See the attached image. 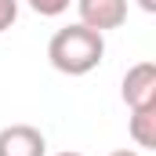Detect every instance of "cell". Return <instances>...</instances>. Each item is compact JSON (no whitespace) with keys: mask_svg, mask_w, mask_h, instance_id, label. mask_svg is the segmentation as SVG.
I'll list each match as a JSON object with an SVG mask.
<instances>
[{"mask_svg":"<svg viewBox=\"0 0 156 156\" xmlns=\"http://www.w3.org/2000/svg\"><path fill=\"white\" fill-rule=\"evenodd\" d=\"M138 7H142L145 15H156V0H138Z\"/></svg>","mask_w":156,"mask_h":156,"instance_id":"cell-8","label":"cell"},{"mask_svg":"<svg viewBox=\"0 0 156 156\" xmlns=\"http://www.w3.org/2000/svg\"><path fill=\"white\" fill-rule=\"evenodd\" d=\"M109 156H142L138 149H116V153H109Z\"/></svg>","mask_w":156,"mask_h":156,"instance_id":"cell-9","label":"cell"},{"mask_svg":"<svg viewBox=\"0 0 156 156\" xmlns=\"http://www.w3.org/2000/svg\"><path fill=\"white\" fill-rule=\"evenodd\" d=\"M37 15H44V18H58V15H66L69 11V4L73 0H26Z\"/></svg>","mask_w":156,"mask_h":156,"instance_id":"cell-6","label":"cell"},{"mask_svg":"<svg viewBox=\"0 0 156 156\" xmlns=\"http://www.w3.org/2000/svg\"><path fill=\"white\" fill-rule=\"evenodd\" d=\"M0 156H47V138L33 123L0 127Z\"/></svg>","mask_w":156,"mask_h":156,"instance_id":"cell-3","label":"cell"},{"mask_svg":"<svg viewBox=\"0 0 156 156\" xmlns=\"http://www.w3.org/2000/svg\"><path fill=\"white\" fill-rule=\"evenodd\" d=\"M105 58V33L87 29V26H66L47 40V62L62 73V76H87L91 69H98Z\"/></svg>","mask_w":156,"mask_h":156,"instance_id":"cell-1","label":"cell"},{"mask_svg":"<svg viewBox=\"0 0 156 156\" xmlns=\"http://www.w3.org/2000/svg\"><path fill=\"white\" fill-rule=\"evenodd\" d=\"M18 22V0H0V33H7Z\"/></svg>","mask_w":156,"mask_h":156,"instance_id":"cell-7","label":"cell"},{"mask_svg":"<svg viewBox=\"0 0 156 156\" xmlns=\"http://www.w3.org/2000/svg\"><path fill=\"white\" fill-rule=\"evenodd\" d=\"M131 138L138 149H156V105H142L131 109V123H127Z\"/></svg>","mask_w":156,"mask_h":156,"instance_id":"cell-5","label":"cell"},{"mask_svg":"<svg viewBox=\"0 0 156 156\" xmlns=\"http://www.w3.org/2000/svg\"><path fill=\"white\" fill-rule=\"evenodd\" d=\"M120 98L127 102V109L156 105V66L153 62H138V66H131V69L123 73Z\"/></svg>","mask_w":156,"mask_h":156,"instance_id":"cell-2","label":"cell"},{"mask_svg":"<svg viewBox=\"0 0 156 156\" xmlns=\"http://www.w3.org/2000/svg\"><path fill=\"white\" fill-rule=\"evenodd\" d=\"M55 156H83V153H69V149H66V153H55Z\"/></svg>","mask_w":156,"mask_h":156,"instance_id":"cell-10","label":"cell"},{"mask_svg":"<svg viewBox=\"0 0 156 156\" xmlns=\"http://www.w3.org/2000/svg\"><path fill=\"white\" fill-rule=\"evenodd\" d=\"M76 15H80V26L109 33L127 22V0H76Z\"/></svg>","mask_w":156,"mask_h":156,"instance_id":"cell-4","label":"cell"}]
</instances>
